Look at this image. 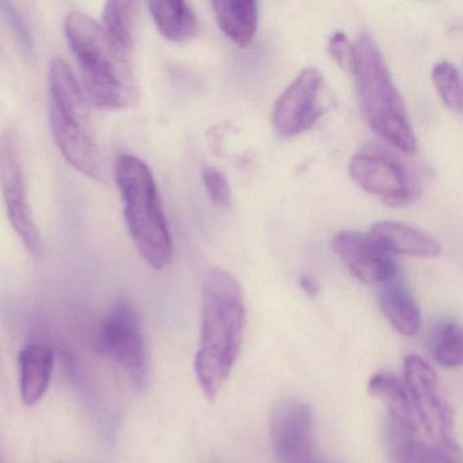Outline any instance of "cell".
<instances>
[{
    "instance_id": "obj_11",
    "label": "cell",
    "mask_w": 463,
    "mask_h": 463,
    "mask_svg": "<svg viewBox=\"0 0 463 463\" xmlns=\"http://www.w3.org/2000/svg\"><path fill=\"white\" fill-rule=\"evenodd\" d=\"M349 175L367 194L378 196L387 204L402 205L411 202L413 188L402 164L389 154L365 151L349 161Z\"/></svg>"
},
{
    "instance_id": "obj_15",
    "label": "cell",
    "mask_w": 463,
    "mask_h": 463,
    "mask_svg": "<svg viewBox=\"0 0 463 463\" xmlns=\"http://www.w3.org/2000/svg\"><path fill=\"white\" fill-rule=\"evenodd\" d=\"M370 234L390 254L414 257H436L441 253L435 237L402 222L382 221L371 227Z\"/></svg>"
},
{
    "instance_id": "obj_18",
    "label": "cell",
    "mask_w": 463,
    "mask_h": 463,
    "mask_svg": "<svg viewBox=\"0 0 463 463\" xmlns=\"http://www.w3.org/2000/svg\"><path fill=\"white\" fill-rule=\"evenodd\" d=\"M368 392L386 406L389 420L420 430L405 383L401 382L394 373H386V371L373 373L368 382Z\"/></svg>"
},
{
    "instance_id": "obj_13",
    "label": "cell",
    "mask_w": 463,
    "mask_h": 463,
    "mask_svg": "<svg viewBox=\"0 0 463 463\" xmlns=\"http://www.w3.org/2000/svg\"><path fill=\"white\" fill-rule=\"evenodd\" d=\"M420 430L389 420L387 449L392 463H459V452L440 444L428 443L419 436Z\"/></svg>"
},
{
    "instance_id": "obj_24",
    "label": "cell",
    "mask_w": 463,
    "mask_h": 463,
    "mask_svg": "<svg viewBox=\"0 0 463 463\" xmlns=\"http://www.w3.org/2000/svg\"><path fill=\"white\" fill-rule=\"evenodd\" d=\"M330 56L344 71L352 74L354 67V44L344 32H335L329 39Z\"/></svg>"
},
{
    "instance_id": "obj_20",
    "label": "cell",
    "mask_w": 463,
    "mask_h": 463,
    "mask_svg": "<svg viewBox=\"0 0 463 463\" xmlns=\"http://www.w3.org/2000/svg\"><path fill=\"white\" fill-rule=\"evenodd\" d=\"M105 33L108 34L113 44L120 48L123 52H131L135 43V29L137 21V4L135 2H108L102 13Z\"/></svg>"
},
{
    "instance_id": "obj_3",
    "label": "cell",
    "mask_w": 463,
    "mask_h": 463,
    "mask_svg": "<svg viewBox=\"0 0 463 463\" xmlns=\"http://www.w3.org/2000/svg\"><path fill=\"white\" fill-rule=\"evenodd\" d=\"M50 124L53 139L70 166L86 177L104 181L89 101L71 67L63 59L50 64Z\"/></svg>"
},
{
    "instance_id": "obj_23",
    "label": "cell",
    "mask_w": 463,
    "mask_h": 463,
    "mask_svg": "<svg viewBox=\"0 0 463 463\" xmlns=\"http://www.w3.org/2000/svg\"><path fill=\"white\" fill-rule=\"evenodd\" d=\"M203 183L211 203L218 208H230L232 203V191L229 178L215 166L203 170Z\"/></svg>"
},
{
    "instance_id": "obj_26",
    "label": "cell",
    "mask_w": 463,
    "mask_h": 463,
    "mask_svg": "<svg viewBox=\"0 0 463 463\" xmlns=\"http://www.w3.org/2000/svg\"><path fill=\"white\" fill-rule=\"evenodd\" d=\"M299 286L302 287L303 291L308 295V297L314 298L318 294V284L310 278V276L303 275L299 279Z\"/></svg>"
},
{
    "instance_id": "obj_25",
    "label": "cell",
    "mask_w": 463,
    "mask_h": 463,
    "mask_svg": "<svg viewBox=\"0 0 463 463\" xmlns=\"http://www.w3.org/2000/svg\"><path fill=\"white\" fill-rule=\"evenodd\" d=\"M0 13L6 18L10 29L14 32L24 52L32 53L31 32H29L28 26H26L23 15L20 14V10L12 4H0Z\"/></svg>"
},
{
    "instance_id": "obj_12",
    "label": "cell",
    "mask_w": 463,
    "mask_h": 463,
    "mask_svg": "<svg viewBox=\"0 0 463 463\" xmlns=\"http://www.w3.org/2000/svg\"><path fill=\"white\" fill-rule=\"evenodd\" d=\"M335 254L354 278L364 284H381L397 275L398 265L373 235L344 230L333 242Z\"/></svg>"
},
{
    "instance_id": "obj_22",
    "label": "cell",
    "mask_w": 463,
    "mask_h": 463,
    "mask_svg": "<svg viewBox=\"0 0 463 463\" xmlns=\"http://www.w3.org/2000/svg\"><path fill=\"white\" fill-rule=\"evenodd\" d=\"M432 82L439 97L447 108L462 110V83L459 70L451 61H441L432 69Z\"/></svg>"
},
{
    "instance_id": "obj_10",
    "label": "cell",
    "mask_w": 463,
    "mask_h": 463,
    "mask_svg": "<svg viewBox=\"0 0 463 463\" xmlns=\"http://www.w3.org/2000/svg\"><path fill=\"white\" fill-rule=\"evenodd\" d=\"M322 75L306 69L287 86L273 108V124L284 137H295L310 129L324 113L321 102Z\"/></svg>"
},
{
    "instance_id": "obj_6",
    "label": "cell",
    "mask_w": 463,
    "mask_h": 463,
    "mask_svg": "<svg viewBox=\"0 0 463 463\" xmlns=\"http://www.w3.org/2000/svg\"><path fill=\"white\" fill-rule=\"evenodd\" d=\"M0 189L10 224L29 253L40 256L43 238L29 202L20 139L13 128L0 134Z\"/></svg>"
},
{
    "instance_id": "obj_14",
    "label": "cell",
    "mask_w": 463,
    "mask_h": 463,
    "mask_svg": "<svg viewBox=\"0 0 463 463\" xmlns=\"http://www.w3.org/2000/svg\"><path fill=\"white\" fill-rule=\"evenodd\" d=\"M379 303L395 332L405 337H411L419 333L421 313L400 272L379 284Z\"/></svg>"
},
{
    "instance_id": "obj_2",
    "label": "cell",
    "mask_w": 463,
    "mask_h": 463,
    "mask_svg": "<svg viewBox=\"0 0 463 463\" xmlns=\"http://www.w3.org/2000/svg\"><path fill=\"white\" fill-rule=\"evenodd\" d=\"M64 33L88 101L108 110L132 107L139 99V86L128 53L116 47L102 26L80 10L67 14Z\"/></svg>"
},
{
    "instance_id": "obj_17",
    "label": "cell",
    "mask_w": 463,
    "mask_h": 463,
    "mask_svg": "<svg viewBox=\"0 0 463 463\" xmlns=\"http://www.w3.org/2000/svg\"><path fill=\"white\" fill-rule=\"evenodd\" d=\"M213 13L219 28L235 45L248 48L259 26V5L253 0H216Z\"/></svg>"
},
{
    "instance_id": "obj_16",
    "label": "cell",
    "mask_w": 463,
    "mask_h": 463,
    "mask_svg": "<svg viewBox=\"0 0 463 463\" xmlns=\"http://www.w3.org/2000/svg\"><path fill=\"white\" fill-rule=\"evenodd\" d=\"M55 354L43 344H29L20 354V387L24 403L34 406L43 400L52 378Z\"/></svg>"
},
{
    "instance_id": "obj_19",
    "label": "cell",
    "mask_w": 463,
    "mask_h": 463,
    "mask_svg": "<svg viewBox=\"0 0 463 463\" xmlns=\"http://www.w3.org/2000/svg\"><path fill=\"white\" fill-rule=\"evenodd\" d=\"M147 6L156 28L170 42H185L199 31L196 13L183 0H156Z\"/></svg>"
},
{
    "instance_id": "obj_9",
    "label": "cell",
    "mask_w": 463,
    "mask_h": 463,
    "mask_svg": "<svg viewBox=\"0 0 463 463\" xmlns=\"http://www.w3.org/2000/svg\"><path fill=\"white\" fill-rule=\"evenodd\" d=\"M270 443L278 463H314V417L307 402L286 400L270 414Z\"/></svg>"
},
{
    "instance_id": "obj_21",
    "label": "cell",
    "mask_w": 463,
    "mask_h": 463,
    "mask_svg": "<svg viewBox=\"0 0 463 463\" xmlns=\"http://www.w3.org/2000/svg\"><path fill=\"white\" fill-rule=\"evenodd\" d=\"M433 362L444 368L459 367L463 357V335L460 325L452 319H441L433 326L430 337Z\"/></svg>"
},
{
    "instance_id": "obj_8",
    "label": "cell",
    "mask_w": 463,
    "mask_h": 463,
    "mask_svg": "<svg viewBox=\"0 0 463 463\" xmlns=\"http://www.w3.org/2000/svg\"><path fill=\"white\" fill-rule=\"evenodd\" d=\"M101 340L110 356L126 371L135 386L143 389L150 381V354L142 319L129 302L110 308L101 327Z\"/></svg>"
},
{
    "instance_id": "obj_4",
    "label": "cell",
    "mask_w": 463,
    "mask_h": 463,
    "mask_svg": "<svg viewBox=\"0 0 463 463\" xmlns=\"http://www.w3.org/2000/svg\"><path fill=\"white\" fill-rule=\"evenodd\" d=\"M115 177L135 248L147 264L164 269L173 260V240L153 172L142 159L124 154L116 161Z\"/></svg>"
},
{
    "instance_id": "obj_5",
    "label": "cell",
    "mask_w": 463,
    "mask_h": 463,
    "mask_svg": "<svg viewBox=\"0 0 463 463\" xmlns=\"http://www.w3.org/2000/svg\"><path fill=\"white\" fill-rule=\"evenodd\" d=\"M352 75L356 80L360 104L371 129L398 150L413 154L417 140L409 123L405 102L370 33L360 34L354 44Z\"/></svg>"
},
{
    "instance_id": "obj_1",
    "label": "cell",
    "mask_w": 463,
    "mask_h": 463,
    "mask_svg": "<svg viewBox=\"0 0 463 463\" xmlns=\"http://www.w3.org/2000/svg\"><path fill=\"white\" fill-rule=\"evenodd\" d=\"M202 321L194 373L205 397L213 401L237 363L245 335L242 287L229 270L213 268L205 276Z\"/></svg>"
},
{
    "instance_id": "obj_7",
    "label": "cell",
    "mask_w": 463,
    "mask_h": 463,
    "mask_svg": "<svg viewBox=\"0 0 463 463\" xmlns=\"http://www.w3.org/2000/svg\"><path fill=\"white\" fill-rule=\"evenodd\" d=\"M403 383L420 428L424 430L428 438L432 439L433 443L459 452L454 438V417L441 397L438 376L430 363L417 354L406 357Z\"/></svg>"
}]
</instances>
